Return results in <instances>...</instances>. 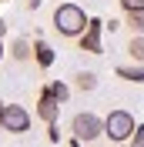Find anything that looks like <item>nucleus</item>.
Listing matches in <instances>:
<instances>
[{"mask_svg":"<svg viewBox=\"0 0 144 147\" xmlns=\"http://www.w3.org/2000/svg\"><path fill=\"white\" fill-rule=\"evenodd\" d=\"M104 20H97V17H90V24H87V30H84L81 37H77V44H81V50H87V54H104Z\"/></svg>","mask_w":144,"mask_h":147,"instance_id":"nucleus-5","label":"nucleus"},{"mask_svg":"<svg viewBox=\"0 0 144 147\" xmlns=\"http://www.w3.org/2000/svg\"><path fill=\"white\" fill-rule=\"evenodd\" d=\"M27 7H30V10H37V7H40V0H27Z\"/></svg>","mask_w":144,"mask_h":147,"instance_id":"nucleus-16","label":"nucleus"},{"mask_svg":"<svg viewBox=\"0 0 144 147\" xmlns=\"http://www.w3.org/2000/svg\"><path fill=\"white\" fill-rule=\"evenodd\" d=\"M90 17L84 13V7H77V3H60V7L54 10V30L60 37H71V40H77V37L87 30Z\"/></svg>","mask_w":144,"mask_h":147,"instance_id":"nucleus-1","label":"nucleus"},{"mask_svg":"<svg viewBox=\"0 0 144 147\" xmlns=\"http://www.w3.org/2000/svg\"><path fill=\"white\" fill-rule=\"evenodd\" d=\"M124 24L134 30V34H144V10H141V13H127V20H124Z\"/></svg>","mask_w":144,"mask_h":147,"instance_id":"nucleus-13","label":"nucleus"},{"mask_svg":"<svg viewBox=\"0 0 144 147\" xmlns=\"http://www.w3.org/2000/svg\"><path fill=\"white\" fill-rule=\"evenodd\" d=\"M121 147H124V144H121ZM127 147H131V144H127Z\"/></svg>","mask_w":144,"mask_h":147,"instance_id":"nucleus-20","label":"nucleus"},{"mask_svg":"<svg viewBox=\"0 0 144 147\" xmlns=\"http://www.w3.org/2000/svg\"><path fill=\"white\" fill-rule=\"evenodd\" d=\"M10 57H14L17 64H27L30 57H34V44H30L27 37H17V40L10 44Z\"/></svg>","mask_w":144,"mask_h":147,"instance_id":"nucleus-7","label":"nucleus"},{"mask_svg":"<svg viewBox=\"0 0 144 147\" xmlns=\"http://www.w3.org/2000/svg\"><path fill=\"white\" fill-rule=\"evenodd\" d=\"M37 117L44 120V124H57V117H60V104L47 94V87H44V94H40V100H37Z\"/></svg>","mask_w":144,"mask_h":147,"instance_id":"nucleus-6","label":"nucleus"},{"mask_svg":"<svg viewBox=\"0 0 144 147\" xmlns=\"http://www.w3.org/2000/svg\"><path fill=\"white\" fill-rule=\"evenodd\" d=\"M34 60H37V67H44V70L54 64V50H50L47 40H34Z\"/></svg>","mask_w":144,"mask_h":147,"instance_id":"nucleus-9","label":"nucleus"},{"mask_svg":"<svg viewBox=\"0 0 144 147\" xmlns=\"http://www.w3.org/2000/svg\"><path fill=\"white\" fill-rule=\"evenodd\" d=\"M74 87H77L81 94L97 90V74H94V70H77V74H74Z\"/></svg>","mask_w":144,"mask_h":147,"instance_id":"nucleus-8","label":"nucleus"},{"mask_svg":"<svg viewBox=\"0 0 144 147\" xmlns=\"http://www.w3.org/2000/svg\"><path fill=\"white\" fill-rule=\"evenodd\" d=\"M47 94H50L57 104H67V97H71V87H67V84H60V80H54V84H47Z\"/></svg>","mask_w":144,"mask_h":147,"instance_id":"nucleus-12","label":"nucleus"},{"mask_svg":"<svg viewBox=\"0 0 144 147\" xmlns=\"http://www.w3.org/2000/svg\"><path fill=\"white\" fill-rule=\"evenodd\" d=\"M0 130H3V100H0Z\"/></svg>","mask_w":144,"mask_h":147,"instance_id":"nucleus-17","label":"nucleus"},{"mask_svg":"<svg viewBox=\"0 0 144 147\" xmlns=\"http://www.w3.org/2000/svg\"><path fill=\"white\" fill-rule=\"evenodd\" d=\"M117 3H121L124 13H141L144 10V0H117Z\"/></svg>","mask_w":144,"mask_h":147,"instance_id":"nucleus-14","label":"nucleus"},{"mask_svg":"<svg viewBox=\"0 0 144 147\" xmlns=\"http://www.w3.org/2000/svg\"><path fill=\"white\" fill-rule=\"evenodd\" d=\"M3 130L7 134H27L30 130V110L20 104H3Z\"/></svg>","mask_w":144,"mask_h":147,"instance_id":"nucleus-4","label":"nucleus"},{"mask_svg":"<svg viewBox=\"0 0 144 147\" xmlns=\"http://www.w3.org/2000/svg\"><path fill=\"white\" fill-rule=\"evenodd\" d=\"M134 130H137L134 114H127V110H111L104 117V137H111L114 144H131Z\"/></svg>","mask_w":144,"mask_h":147,"instance_id":"nucleus-2","label":"nucleus"},{"mask_svg":"<svg viewBox=\"0 0 144 147\" xmlns=\"http://www.w3.org/2000/svg\"><path fill=\"white\" fill-rule=\"evenodd\" d=\"M87 147H101V144H87Z\"/></svg>","mask_w":144,"mask_h":147,"instance_id":"nucleus-19","label":"nucleus"},{"mask_svg":"<svg viewBox=\"0 0 144 147\" xmlns=\"http://www.w3.org/2000/svg\"><path fill=\"white\" fill-rule=\"evenodd\" d=\"M131 147H144V127L134 130V137H131Z\"/></svg>","mask_w":144,"mask_h":147,"instance_id":"nucleus-15","label":"nucleus"},{"mask_svg":"<svg viewBox=\"0 0 144 147\" xmlns=\"http://www.w3.org/2000/svg\"><path fill=\"white\" fill-rule=\"evenodd\" d=\"M71 130H74V137L81 140V144H97V140L104 137V117L90 114V110H84V114H74Z\"/></svg>","mask_w":144,"mask_h":147,"instance_id":"nucleus-3","label":"nucleus"},{"mask_svg":"<svg viewBox=\"0 0 144 147\" xmlns=\"http://www.w3.org/2000/svg\"><path fill=\"white\" fill-rule=\"evenodd\" d=\"M127 57H131L134 64H144V34H134L127 40Z\"/></svg>","mask_w":144,"mask_h":147,"instance_id":"nucleus-11","label":"nucleus"},{"mask_svg":"<svg viewBox=\"0 0 144 147\" xmlns=\"http://www.w3.org/2000/svg\"><path fill=\"white\" fill-rule=\"evenodd\" d=\"M117 77H124L131 84H144V64H124L117 67Z\"/></svg>","mask_w":144,"mask_h":147,"instance_id":"nucleus-10","label":"nucleus"},{"mask_svg":"<svg viewBox=\"0 0 144 147\" xmlns=\"http://www.w3.org/2000/svg\"><path fill=\"white\" fill-rule=\"evenodd\" d=\"M0 57H3V44H0Z\"/></svg>","mask_w":144,"mask_h":147,"instance_id":"nucleus-18","label":"nucleus"}]
</instances>
